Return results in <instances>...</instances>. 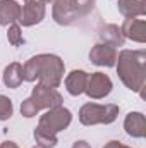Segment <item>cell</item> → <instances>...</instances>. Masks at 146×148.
Listing matches in <instances>:
<instances>
[{"label":"cell","instance_id":"6da1fadb","mask_svg":"<svg viewBox=\"0 0 146 148\" xmlns=\"http://www.w3.org/2000/svg\"><path fill=\"white\" fill-rule=\"evenodd\" d=\"M117 74L126 88L141 91L146 83V52L145 50H122L115 60Z\"/></svg>","mask_w":146,"mask_h":148},{"label":"cell","instance_id":"7a4b0ae2","mask_svg":"<svg viewBox=\"0 0 146 148\" xmlns=\"http://www.w3.org/2000/svg\"><path fill=\"white\" fill-rule=\"evenodd\" d=\"M95 9V0H53L52 16L60 26H71Z\"/></svg>","mask_w":146,"mask_h":148},{"label":"cell","instance_id":"3957f363","mask_svg":"<svg viewBox=\"0 0 146 148\" xmlns=\"http://www.w3.org/2000/svg\"><path fill=\"white\" fill-rule=\"evenodd\" d=\"M64 60L59 55L53 53H40V76L38 84L46 88H59V84L64 79Z\"/></svg>","mask_w":146,"mask_h":148},{"label":"cell","instance_id":"277c9868","mask_svg":"<svg viewBox=\"0 0 146 148\" xmlns=\"http://www.w3.org/2000/svg\"><path fill=\"white\" fill-rule=\"evenodd\" d=\"M119 115V107L115 103L98 105V103H84L79 109V122L83 126H96V124H112Z\"/></svg>","mask_w":146,"mask_h":148},{"label":"cell","instance_id":"5b68a950","mask_svg":"<svg viewBox=\"0 0 146 148\" xmlns=\"http://www.w3.org/2000/svg\"><path fill=\"white\" fill-rule=\"evenodd\" d=\"M72 122V114L69 109L59 105V107H53V109H48L41 117H40V122L38 126H43L45 129L52 131V133H60V131H65Z\"/></svg>","mask_w":146,"mask_h":148},{"label":"cell","instance_id":"8992f818","mask_svg":"<svg viewBox=\"0 0 146 148\" xmlns=\"http://www.w3.org/2000/svg\"><path fill=\"white\" fill-rule=\"evenodd\" d=\"M112 88H113L112 79L105 73H91L88 74L84 93L93 100H102L112 93Z\"/></svg>","mask_w":146,"mask_h":148},{"label":"cell","instance_id":"52a82bcc","mask_svg":"<svg viewBox=\"0 0 146 148\" xmlns=\"http://www.w3.org/2000/svg\"><path fill=\"white\" fill-rule=\"evenodd\" d=\"M31 98L35 100V103L38 105V109H53V107H59L62 105L64 98L62 95L55 90V88H46V86H41L36 84V88H33V93H31Z\"/></svg>","mask_w":146,"mask_h":148},{"label":"cell","instance_id":"ba28073f","mask_svg":"<svg viewBox=\"0 0 146 148\" xmlns=\"http://www.w3.org/2000/svg\"><path fill=\"white\" fill-rule=\"evenodd\" d=\"M45 17V3L40 0L33 2H24V5L21 7V16L19 21L24 28H31L35 24H40Z\"/></svg>","mask_w":146,"mask_h":148},{"label":"cell","instance_id":"9c48e42d","mask_svg":"<svg viewBox=\"0 0 146 148\" xmlns=\"http://www.w3.org/2000/svg\"><path fill=\"white\" fill-rule=\"evenodd\" d=\"M89 60L100 67H113L117 60V50L105 43H96L89 52Z\"/></svg>","mask_w":146,"mask_h":148},{"label":"cell","instance_id":"30bf717a","mask_svg":"<svg viewBox=\"0 0 146 148\" xmlns=\"http://www.w3.org/2000/svg\"><path fill=\"white\" fill-rule=\"evenodd\" d=\"M124 38L136 43H146V21L145 19H126L120 26Z\"/></svg>","mask_w":146,"mask_h":148},{"label":"cell","instance_id":"8fae6325","mask_svg":"<svg viewBox=\"0 0 146 148\" xmlns=\"http://www.w3.org/2000/svg\"><path fill=\"white\" fill-rule=\"evenodd\" d=\"M124 129L131 138H145L146 121L143 112H129L124 119Z\"/></svg>","mask_w":146,"mask_h":148},{"label":"cell","instance_id":"7c38bea8","mask_svg":"<svg viewBox=\"0 0 146 148\" xmlns=\"http://www.w3.org/2000/svg\"><path fill=\"white\" fill-rule=\"evenodd\" d=\"M117 9L126 19L146 16V0H117Z\"/></svg>","mask_w":146,"mask_h":148},{"label":"cell","instance_id":"4fadbf2b","mask_svg":"<svg viewBox=\"0 0 146 148\" xmlns=\"http://www.w3.org/2000/svg\"><path fill=\"white\" fill-rule=\"evenodd\" d=\"M21 5L16 0H0V26H10L19 21Z\"/></svg>","mask_w":146,"mask_h":148},{"label":"cell","instance_id":"5bb4252c","mask_svg":"<svg viewBox=\"0 0 146 148\" xmlns=\"http://www.w3.org/2000/svg\"><path fill=\"white\" fill-rule=\"evenodd\" d=\"M86 81H88V74L84 73L83 69H74L67 74L65 77V88L69 91V95L72 97H79L84 93L86 88Z\"/></svg>","mask_w":146,"mask_h":148},{"label":"cell","instance_id":"9a60e30c","mask_svg":"<svg viewBox=\"0 0 146 148\" xmlns=\"http://www.w3.org/2000/svg\"><path fill=\"white\" fill-rule=\"evenodd\" d=\"M98 35H100L102 43H105V45H110V47H113V48L124 47L126 38L122 35L120 26H117V24H105V26H102V29H100Z\"/></svg>","mask_w":146,"mask_h":148},{"label":"cell","instance_id":"2e32d148","mask_svg":"<svg viewBox=\"0 0 146 148\" xmlns=\"http://www.w3.org/2000/svg\"><path fill=\"white\" fill-rule=\"evenodd\" d=\"M2 79H3V84L7 88H19L21 83L24 81L23 79V64L19 62H10L2 74Z\"/></svg>","mask_w":146,"mask_h":148},{"label":"cell","instance_id":"e0dca14e","mask_svg":"<svg viewBox=\"0 0 146 148\" xmlns=\"http://www.w3.org/2000/svg\"><path fill=\"white\" fill-rule=\"evenodd\" d=\"M33 136H35L36 145L41 148H53V147H57V143H59L57 134L52 133V131H48V129H45L43 126H36L35 127Z\"/></svg>","mask_w":146,"mask_h":148},{"label":"cell","instance_id":"ac0fdd59","mask_svg":"<svg viewBox=\"0 0 146 148\" xmlns=\"http://www.w3.org/2000/svg\"><path fill=\"white\" fill-rule=\"evenodd\" d=\"M38 76H40V55H35L23 66V79L28 83H35Z\"/></svg>","mask_w":146,"mask_h":148},{"label":"cell","instance_id":"d6986e66","mask_svg":"<svg viewBox=\"0 0 146 148\" xmlns=\"http://www.w3.org/2000/svg\"><path fill=\"white\" fill-rule=\"evenodd\" d=\"M7 40H9V43H10L12 47H19V45H23V43H24L23 29H21V26H19L17 23H14V24H10V26H9Z\"/></svg>","mask_w":146,"mask_h":148},{"label":"cell","instance_id":"ffe728a7","mask_svg":"<svg viewBox=\"0 0 146 148\" xmlns=\"http://www.w3.org/2000/svg\"><path fill=\"white\" fill-rule=\"evenodd\" d=\"M38 105L35 103V100L29 97V98H26V100H23V103H21V115L23 117H26V119H31V117H35L38 115Z\"/></svg>","mask_w":146,"mask_h":148},{"label":"cell","instance_id":"44dd1931","mask_svg":"<svg viewBox=\"0 0 146 148\" xmlns=\"http://www.w3.org/2000/svg\"><path fill=\"white\" fill-rule=\"evenodd\" d=\"M12 114H14L12 100L7 98L5 95H0V121H7V119H10Z\"/></svg>","mask_w":146,"mask_h":148},{"label":"cell","instance_id":"7402d4cb","mask_svg":"<svg viewBox=\"0 0 146 148\" xmlns=\"http://www.w3.org/2000/svg\"><path fill=\"white\" fill-rule=\"evenodd\" d=\"M103 148H131V147H127V145H124L120 141H108Z\"/></svg>","mask_w":146,"mask_h":148},{"label":"cell","instance_id":"603a6c76","mask_svg":"<svg viewBox=\"0 0 146 148\" xmlns=\"http://www.w3.org/2000/svg\"><path fill=\"white\" fill-rule=\"evenodd\" d=\"M71 148H91V147H89L88 141H84V140H77V141H74L72 143V147Z\"/></svg>","mask_w":146,"mask_h":148},{"label":"cell","instance_id":"cb8c5ba5","mask_svg":"<svg viewBox=\"0 0 146 148\" xmlns=\"http://www.w3.org/2000/svg\"><path fill=\"white\" fill-rule=\"evenodd\" d=\"M0 148H19V147H17V143H14V141H3V143L0 145Z\"/></svg>","mask_w":146,"mask_h":148},{"label":"cell","instance_id":"d4e9b609","mask_svg":"<svg viewBox=\"0 0 146 148\" xmlns=\"http://www.w3.org/2000/svg\"><path fill=\"white\" fill-rule=\"evenodd\" d=\"M40 2H43V3H48V2H53V0H40Z\"/></svg>","mask_w":146,"mask_h":148},{"label":"cell","instance_id":"484cf974","mask_svg":"<svg viewBox=\"0 0 146 148\" xmlns=\"http://www.w3.org/2000/svg\"><path fill=\"white\" fill-rule=\"evenodd\" d=\"M24 2H33V0H24Z\"/></svg>","mask_w":146,"mask_h":148},{"label":"cell","instance_id":"4316f807","mask_svg":"<svg viewBox=\"0 0 146 148\" xmlns=\"http://www.w3.org/2000/svg\"><path fill=\"white\" fill-rule=\"evenodd\" d=\"M33 148H41V147H38V145H36V147H33Z\"/></svg>","mask_w":146,"mask_h":148}]
</instances>
